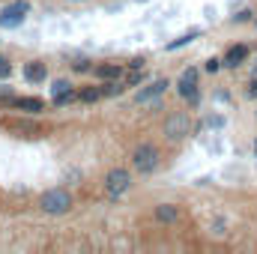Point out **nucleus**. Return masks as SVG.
I'll list each match as a JSON object with an SVG mask.
<instances>
[{
  "instance_id": "nucleus-13",
  "label": "nucleus",
  "mask_w": 257,
  "mask_h": 254,
  "mask_svg": "<svg viewBox=\"0 0 257 254\" xmlns=\"http://www.w3.org/2000/svg\"><path fill=\"white\" fill-rule=\"evenodd\" d=\"M200 36V30H189V33H183L180 39H174V42H168V51H177V48H183V45H189L192 39Z\"/></svg>"
},
{
  "instance_id": "nucleus-24",
  "label": "nucleus",
  "mask_w": 257,
  "mask_h": 254,
  "mask_svg": "<svg viewBox=\"0 0 257 254\" xmlns=\"http://www.w3.org/2000/svg\"><path fill=\"white\" fill-rule=\"evenodd\" d=\"M254 150H257V144H254Z\"/></svg>"
},
{
  "instance_id": "nucleus-25",
  "label": "nucleus",
  "mask_w": 257,
  "mask_h": 254,
  "mask_svg": "<svg viewBox=\"0 0 257 254\" xmlns=\"http://www.w3.org/2000/svg\"><path fill=\"white\" fill-rule=\"evenodd\" d=\"M254 24H257V21H254Z\"/></svg>"
},
{
  "instance_id": "nucleus-2",
  "label": "nucleus",
  "mask_w": 257,
  "mask_h": 254,
  "mask_svg": "<svg viewBox=\"0 0 257 254\" xmlns=\"http://www.w3.org/2000/svg\"><path fill=\"white\" fill-rule=\"evenodd\" d=\"M132 168L138 174H153L159 168V147L156 144H141L132 153Z\"/></svg>"
},
{
  "instance_id": "nucleus-18",
  "label": "nucleus",
  "mask_w": 257,
  "mask_h": 254,
  "mask_svg": "<svg viewBox=\"0 0 257 254\" xmlns=\"http://www.w3.org/2000/svg\"><path fill=\"white\" fill-rule=\"evenodd\" d=\"M99 96H102V90H84L81 93V102H96Z\"/></svg>"
},
{
  "instance_id": "nucleus-7",
  "label": "nucleus",
  "mask_w": 257,
  "mask_h": 254,
  "mask_svg": "<svg viewBox=\"0 0 257 254\" xmlns=\"http://www.w3.org/2000/svg\"><path fill=\"white\" fill-rule=\"evenodd\" d=\"M165 90H168V81H165V78H156V81H150L144 90H138V93H135V102H138V105L153 102V99H156V96H162Z\"/></svg>"
},
{
  "instance_id": "nucleus-21",
  "label": "nucleus",
  "mask_w": 257,
  "mask_h": 254,
  "mask_svg": "<svg viewBox=\"0 0 257 254\" xmlns=\"http://www.w3.org/2000/svg\"><path fill=\"white\" fill-rule=\"evenodd\" d=\"M218 66H221V60H209L206 63V72H218Z\"/></svg>"
},
{
  "instance_id": "nucleus-9",
  "label": "nucleus",
  "mask_w": 257,
  "mask_h": 254,
  "mask_svg": "<svg viewBox=\"0 0 257 254\" xmlns=\"http://www.w3.org/2000/svg\"><path fill=\"white\" fill-rule=\"evenodd\" d=\"M245 60H248V45H230V48L224 51V66H227V69L245 63Z\"/></svg>"
},
{
  "instance_id": "nucleus-20",
  "label": "nucleus",
  "mask_w": 257,
  "mask_h": 254,
  "mask_svg": "<svg viewBox=\"0 0 257 254\" xmlns=\"http://www.w3.org/2000/svg\"><path fill=\"white\" fill-rule=\"evenodd\" d=\"M251 15H254V12H251V9H239V12H236V15H233V18H236V21H248V18H251Z\"/></svg>"
},
{
  "instance_id": "nucleus-8",
  "label": "nucleus",
  "mask_w": 257,
  "mask_h": 254,
  "mask_svg": "<svg viewBox=\"0 0 257 254\" xmlns=\"http://www.w3.org/2000/svg\"><path fill=\"white\" fill-rule=\"evenodd\" d=\"M51 96H54V102H57V105H66V102L81 99V93H75L69 81H54V84H51Z\"/></svg>"
},
{
  "instance_id": "nucleus-19",
  "label": "nucleus",
  "mask_w": 257,
  "mask_h": 254,
  "mask_svg": "<svg viewBox=\"0 0 257 254\" xmlns=\"http://www.w3.org/2000/svg\"><path fill=\"white\" fill-rule=\"evenodd\" d=\"M72 69H75V72H90L93 66H90V60H75V63H72Z\"/></svg>"
},
{
  "instance_id": "nucleus-17",
  "label": "nucleus",
  "mask_w": 257,
  "mask_h": 254,
  "mask_svg": "<svg viewBox=\"0 0 257 254\" xmlns=\"http://www.w3.org/2000/svg\"><path fill=\"white\" fill-rule=\"evenodd\" d=\"M9 75H12V63H9V57L0 54V78H9Z\"/></svg>"
},
{
  "instance_id": "nucleus-3",
  "label": "nucleus",
  "mask_w": 257,
  "mask_h": 254,
  "mask_svg": "<svg viewBox=\"0 0 257 254\" xmlns=\"http://www.w3.org/2000/svg\"><path fill=\"white\" fill-rule=\"evenodd\" d=\"M162 132H165L168 141H183V138H189V135H192V120H189V114H186V111H174V114H168Z\"/></svg>"
},
{
  "instance_id": "nucleus-4",
  "label": "nucleus",
  "mask_w": 257,
  "mask_h": 254,
  "mask_svg": "<svg viewBox=\"0 0 257 254\" xmlns=\"http://www.w3.org/2000/svg\"><path fill=\"white\" fill-rule=\"evenodd\" d=\"M132 189V174H128L126 168H111L108 174H105V191L111 194V197H120V194H126Z\"/></svg>"
},
{
  "instance_id": "nucleus-15",
  "label": "nucleus",
  "mask_w": 257,
  "mask_h": 254,
  "mask_svg": "<svg viewBox=\"0 0 257 254\" xmlns=\"http://www.w3.org/2000/svg\"><path fill=\"white\" fill-rule=\"evenodd\" d=\"M99 90H102V96H117V93L123 90V84H117V81H108V84H102Z\"/></svg>"
},
{
  "instance_id": "nucleus-1",
  "label": "nucleus",
  "mask_w": 257,
  "mask_h": 254,
  "mask_svg": "<svg viewBox=\"0 0 257 254\" xmlns=\"http://www.w3.org/2000/svg\"><path fill=\"white\" fill-rule=\"evenodd\" d=\"M39 209L45 215H66L72 209V194L69 189H48L39 194Z\"/></svg>"
},
{
  "instance_id": "nucleus-10",
  "label": "nucleus",
  "mask_w": 257,
  "mask_h": 254,
  "mask_svg": "<svg viewBox=\"0 0 257 254\" xmlns=\"http://www.w3.org/2000/svg\"><path fill=\"white\" fill-rule=\"evenodd\" d=\"M177 218H180V206H174V203H159V206H156V221L174 224Z\"/></svg>"
},
{
  "instance_id": "nucleus-22",
  "label": "nucleus",
  "mask_w": 257,
  "mask_h": 254,
  "mask_svg": "<svg viewBox=\"0 0 257 254\" xmlns=\"http://www.w3.org/2000/svg\"><path fill=\"white\" fill-rule=\"evenodd\" d=\"M248 96H251V99H257V81L251 84V87H248Z\"/></svg>"
},
{
  "instance_id": "nucleus-6",
  "label": "nucleus",
  "mask_w": 257,
  "mask_h": 254,
  "mask_svg": "<svg viewBox=\"0 0 257 254\" xmlns=\"http://www.w3.org/2000/svg\"><path fill=\"white\" fill-rule=\"evenodd\" d=\"M197 78H200V72H197V69H186V72H183V78L177 81V93H180L183 99H189V102H197V99H200Z\"/></svg>"
},
{
  "instance_id": "nucleus-11",
  "label": "nucleus",
  "mask_w": 257,
  "mask_h": 254,
  "mask_svg": "<svg viewBox=\"0 0 257 254\" xmlns=\"http://www.w3.org/2000/svg\"><path fill=\"white\" fill-rule=\"evenodd\" d=\"M15 108L18 111H27V114H39L45 108V102L36 99V96H24V99H15Z\"/></svg>"
},
{
  "instance_id": "nucleus-5",
  "label": "nucleus",
  "mask_w": 257,
  "mask_h": 254,
  "mask_svg": "<svg viewBox=\"0 0 257 254\" xmlns=\"http://www.w3.org/2000/svg\"><path fill=\"white\" fill-rule=\"evenodd\" d=\"M30 12V3L27 0H12L9 6L0 9V27H18Z\"/></svg>"
},
{
  "instance_id": "nucleus-12",
  "label": "nucleus",
  "mask_w": 257,
  "mask_h": 254,
  "mask_svg": "<svg viewBox=\"0 0 257 254\" xmlns=\"http://www.w3.org/2000/svg\"><path fill=\"white\" fill-rule=\"evenodd\" d=\"M45 75H48V72H45V66H42V63H27V66H24V78H27V81H33V84L45 81Z\"/></svg>"
},
{
  "instance_id": "nucleus-16",
  "label": "nucleus",
  "mask_w": 257,
  "mask_h": 254,
  "mask_svg": "<svg viewBox=\"0 0 257 254\" xmlns=\"http://www.w3.org/2000/svg\"><path fill=\"white\" fill-rule=\"evenodd\" d=\"M200 126H206V129H221L224 126V117H218V114H212V117H206Z\"/></svg>"
},
{
  "instance_id": "nucleus-23",
  "label": "nucleus",
  "mask_w": 257,
  "mask_h": 254,
  "mask_svg": "<svg viewBox=\"0 0 257 254\" xmlns=\"http://www.w3.org/2000/svg\"><path fill=\"white\" fill-rule=\"evenodd\" d=\"M66 3H84V0H66Z\"/></svg>"
},
{
  "instance_id": "nucleus-14",
  "label": "nucleus",
  "mask_w": 257,
  "mask_h": 254,
  "mask_svg": "<svg viewBox=\"0 0 257 254\" xmlns=\"http://www.w3.org/2000/svg\"><path fill=\"white\" fill-rule=\"evenodd\" d=\"M99 75H102V81H114V78H120V66H102Z\"/></svg>"
}]
</instances>
